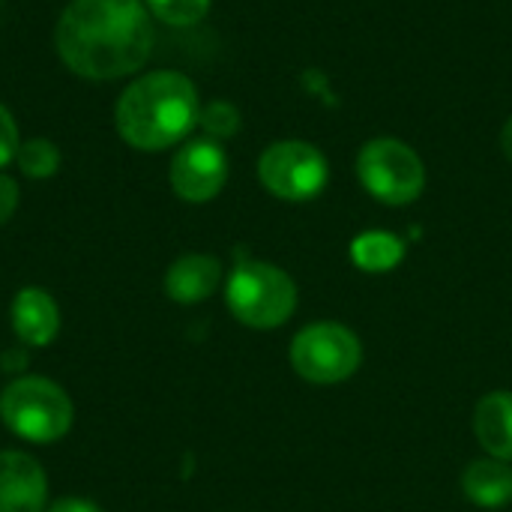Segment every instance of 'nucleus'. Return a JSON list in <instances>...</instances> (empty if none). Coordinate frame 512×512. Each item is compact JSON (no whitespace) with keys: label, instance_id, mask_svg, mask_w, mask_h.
Wrapping results in <instances>:
<instances>
[{"label":"nucleus","instance_id":"f257e3e1","mask_svg":"<svg viewBox=\"0 0 512 512\" xmlns=\"http://www.w3.org/2000/svg\"><path fill=\"white\" fill-rule=\"evenodd\" d=\"M153 39V15L141 0H69L54 30L60 60L90 81L138 72Z\"/></svg>","mask_w":512,"mask_h":512},{"label":"nucleus","instance_id":"f03ea898","mask_svg":"<svg viewBox=\"0 0 512 512\" xmlns=\"http://www.w3.org/2000/svg\"><path fill=\"white\" fill-rule=\"evenodd\" d=\"M201 99L189 75L159 69L135 78L114 105L120 138L144 153L168 150L189 138L198 126Z\"/></svg>","mask_w":512,"mask_h":512},{"label":"nucleus","instance_id":"7ed1b4c3","mask_svg":"<svg viewBox=\"0 0 512 512\" xmlns=\"http://www.w3.org/2000/svg\"><path fill=\"white\" fill-rule=\"evenodd\" d=\"M0 420L21 441L57 444L75 423V405L60 384L24 375L0 393Z\"/></svg>","mask_w":512,"mask_h":512},{"label":"nucleus","instance_id":"20e7f679","mask_svg":"<svg viewBox=\"0 0 512 512\" xmlns=\"http://www.w3.org/2000/svg\"><path fill=\"white\" fill-rule=\"evenodd\" d=\"M225 303L240 324L252 330H273L294 315L297 285L276 264L240 261L225 282Z\"/></svg>","mask_w":512,"mask_h":512},{"label":"nucleus","instance_id":"39448f33","mask_svg":"<svg viewBox=\"0 0 512 512\" xmlns=\"http://www.w3.org/2000/svg\"><path fill=\"white\" fill-rule=\"evenodd\" d=\"M357 177L372 198L390 207H405L426 189V165L420 153L390 135L372 138L360 147Z\"/></svg>","mask_w":512,"mask_h":512},{"label":"nucleus","instance_id":"423d86ee","mask_svg":"<svg viewBox=\"0 0 512 512\" xmlns=\"http://www.w3.org/2000/svg\"><path fill=\"white\" fill-rule=\"evenodd\" d=\"M291 366L309 384H342L363 363V345L354 330L336 321H315L291 339Z\"/></svg>","mask_w":512,"mask_h":512},{"label":"nucleus","instance_id":"0eeeda50","mask_svg":"<svg viewBox=\"0 0 512 512\" xmlns=\"http://www.w3.org/2000/svg\"><path fill=\"white\" fill-rule=\"evenodd\" d=\"M261 186L282 201H312L330 180L327 156L309 141H276L258 159Z\"/></svg>","mask_w":512,"mask_h":512},{"label":"nucleus","instance_id":"6e6552de","mask_svg":"<svg viewBox=\"0 0 512 512\" xmlns=\"http://www.w3.org/2000/svg\"><path fill=\"white\" fill-rule=\"evenodd\" d=\"M168 180L177 198L189 204L213 201L228 183V153L213 138H189L171 159Z\"/></svg>","mask_w":512,"mask_h":512},{"label":"nucleus","instance_id":"1a4fd4ad","mask_svg":"<svg viewBox=\"0 0 512 512\" xmlns=\"http://www.w3.org/2000/svg\"><path fill=\"white\" fill-rule=\"evenodd\" d=\"M48 477L42 465L18 450H0V512H45Z\"/></svg>","mask_w":512,"mask_h":512},{"label":"nucleus","instance_id":"9d476101","mask_svg":"<svg viewBox=\"0 0 512 512\" xmlns=\"http://www.w3.org/2000/svg\"><path fill=\"white\" fill-rule=\"evenodd\" d=\"M12 333L27 348H45L60 333V309L42 288H21L9 309Z\"/></svg>","mask_w":512,"mask_h":512},{"label":"nucleus","instance_id":"9b49d317","mask_svg":"<svg viewBox=\"0 0 512 512\" xmlns=\"http://www.w3.org/2000/svg\"><path fill=\"white\" fill-rule=\"evenodd\" d=\"M222 282V264L213 255H180L165 273V294L180 306H195L213 297Z\"/></svg>","mask_w":512,"mask_h":512},{"label":"nucleus","instance_id":"f8f14e48","mask_svg":"<svg viewBox=\"0 0 512 512\" xmlns=\"http://www.w3.org/2000/svg\"><path fill=\"white\" fill-rule=\"evenodd\" d=\"M474 432L480 447L501 462H512V393L495 390L477 402Z\"/></svg>","mask_w":512,"mask_h":512},{"label":"nucleus","instance_id":"ddd939ff","mask_svg":"<svg viewBox=\"0 0 512 512\" xmlns=\"http://www.w3.org/2000/svg\"><path fill=\"white\" fill-rule=\"evenodd\" d=\"M462 492L483 510H498L512 501V468L501 459H477L462 474Z\"/></svg>","mask_w":512,"mask_h":512},{"label":"nucleus","instance_id":"4468645a","mask_svg":"<svg viewBox=\"0 0 512 512\" xmlns=\"http://www.w3.org/2000/svg\"><path fill=\"white\" fill-rule=\"evenodd\" d=\"M351 261L363 273H390L405 261V243L390 231H363L351 243Z\"/></svg>","mask_w":512,"mask_h":512},{"label":"nucleus","instance_id":"2eb2a0df","mask_svg":"<svg viewBox=\"0 0 512 512\" xmlns=\"http://www.w3.org/2000/svg\"><path fill=\"white\" fill-rule=\"evenodd\" d=\"M15 165H18L21 174L30 177V180H48V177H54L57 168H60V150H57V144L48 141V138L21 141L18 156H15Z\"/></svg>","mask_w":512,"mask_h":512},{"label":"nucleus","instance_id":"dca6fc26","mask_svg":"<svg viewBox=\"0 0 512 512\" xmlns=\"http://www.w3.org/2000/svg\"><path fill=\"white\" fill-rule=\"evenodd\" d=\"M213 0H144L147 12L168 27H192L207 18Z\"/></svg>","mask_w":512,"mask_h":512},{"label":"nucleus","instance_id":"f3484780","mask_svg":"<svg viewBox=\"0 0 512 512\" xmlns=\"http://www.w3.org/2000/svg\"><path fill=\"white\" fill-rule=\"evenodd\" d=\"M240 111H237V105H231V102H225V99H213V102H207L204 108H201V114H198V126L207 132V138H213V141H225V138H231V135H237L240 132Z\"/></svg>","mask_w":512,"mask_h":512},{"label":"nucleus","instance_id":"a211bd4d","mask_svg":"<svg viewBox=\"0 0 512 512\" xmlns=\"http://www.w3.org/2000/svg\"><path fill=\"white\" fill-rule=\"evenodd\" d=\"M21 147V135H18V123L9 114L6 105H0V168H6L9 162H15Z\"/></svg>","mask_w":512,"mask_h":512},{"label":"nucleus","instance_id":"6ab92c4d","mask_svg":"<svg viewBox=\"0 0 512 512\" xmlns=\"http://www.w3.org/2000/svg\"><path fill=\"white\" fill-rule=\"evenodd\" d=\"M18 201H21V189H18V183H15L9 174H3V171H0V225H6V222L15 216Z\"/></svg>","mask_w":512,"mask_h":512},{"label":"nucleus","instance_id":"aec40b11","mask_svg":"<svg viewBox=\"0 0 512 512\" xmlns=\"http://www.w3.org/2000/svg\"><path fill=\"white\" fill-rule=\"evenodd\" d=\"M45 512H102L96 504H90V501H84V498H60V501H54L51 507Z\"/></svg>","mask_w":512,"mask_h":512},{"label":"nucleus","instance_id":"412c9836","mask_svg":"<svg viewBox=\"0 0 512 512\" xmlns=\"http://www.w3.org/2000/svg\"><path fill=\"white\" fill-rule=\"evenodd\" d=\"M24 363H27V360H24V354H21V351H9V354H3V369H6V372H18Z\"/></svg>","mask_w":512,"mask_h":512},{"label":"nucleus","instance_id":"4be33fe9","mask_svg":"<svg viewBox=\"0 0 512 512\" xmlns=\"http://www.w3.org/2000/svg\"><path fill=\"white\" fill-rule=\"evenodd\" d=\"M501 150H504V156L512 162V117L504 123V129H501Z\"/></svg>","mask_w":512,"mask_h":512}]
</instances>
